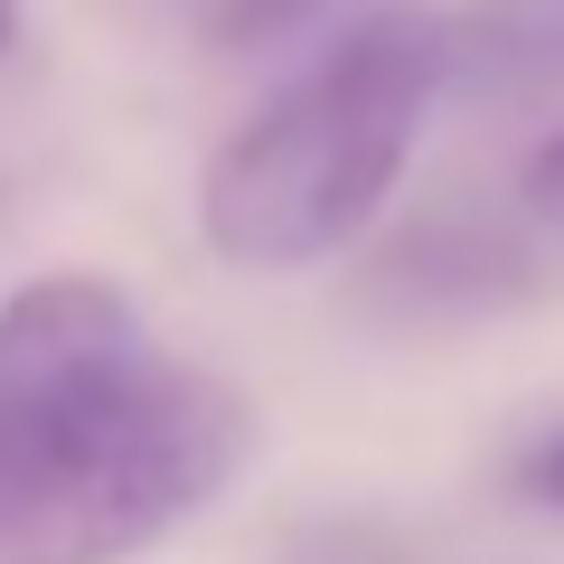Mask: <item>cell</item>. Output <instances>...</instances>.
Wrapping results in <instances>:
<instances>
[{"label": "cell", "mask_w": 564, "mask_h": 564, "mask_svg": "<svg viewBox=\"0 0 564 564\" xmlns=\"http://www.w3.org/2000/svg\"><path fill=\"white\" fill-rule=\"evenodd\" d=\"M518 480H527V499L564 508V433H555V443H536V452H527V470H518Z\"/></svg>", "instance_id": "5b68a950"}, {"label": "cell", "mask_w": 564, "mask_h": 564, "mask_svg": "<svg viewBox=\"0 0 564 564\" xmlns=\"http://www.w3.org/2000/svg\"><path fill=\"white\" fill-rule=\"evenodd\" d=\"M443 104V29L367 20L329 57H311L273 104L217 141L198 180L207 254L245 273H302L329 263L386 217L423 122Z\"/></svg>", "instance_id": "7a4b0ae2"}, {"label": "cell", "mask_w": 564, "mask_h": 564, "mask_svg": "<svg viewBox=\"0 0 564 564\" xmlns=\"http://www.w3.org/2000/svg\"><path fill=\"white\" fill-rule=\"evenodd\" d=\"M443 85H489V95L564 85V0H480L462 29H443Z\"/></svg>", "instance_id": "3957f363"}, {"label": "cell", "mask_w": 564, "mask_h": 564, "mask_svg": "<svg viewBox=\"0 0 564 564\" xmlns=\"http://www.w3.org/2000/svg\"><path fill=\"white\" fill-rule=\"evenodd\" d=\"M254 414L104 273L0 302V564H122L236 480Z\"/></svg>", "instance_id": "6da1fadb"}, {"label": "cell", "mask_w": 564, "mask_h": 564, "mask_svg": "<svg viewBox=\"0 0 564 564\" xmlns=\"http://www.w3.org/2000/svg\"><path fill=\"white\" fill-rule=\"evenodd\" d=\"M527 207H536L545 226H564V132L545 141L536 161H527Z\"/></svg>", "instance_id": "277c9868"}, {"label": "cell", "mask_w": 564, "mask_h": 564, "mask_svg": "<svg viewBox=\"0 0 564 564\" xmlns=\"http://www.w3.org/2000/svg\"><path fill=\"white\" fill-rule=\"evenodd\" d=\"M10 39H20V0H0V57H10Z\"/></svg>", "instance_id": "8992f818"}]
</instances>
